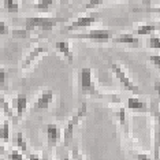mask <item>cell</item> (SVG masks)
<instances>
[{"instance_id":"cell-5","label":"cell","mask_w":160,"mask_h":160,"mask_svg":"<svg viewBox=\"0 0 160 160\" xmlns=\"http://www.w3.org/2000/svg\"><path fill=\"white\" fill-rule=\"evenodd\" d=\"M108 64H110V68H111L112 74H114L115 77L118 78V81L121 82V85H122L126 90L132 92L133 94H142V92L138 89V86L134 85V82L129 78L127 72L123 70V67L121 66V64L116 63V62H108Z\"/></svg>"},{"instance_id":"cell-29","label":"cell","mask_w":160,"mask_h":160,"mask_svg":"<svg viewBox=\"0 0 160 160\" xmlns=\"http://www.w3.org/2000/svg\"><path fill=\"white\" fill-rule=\"evenodd\" d=\"M7 82V71L3 67H0V86H4Z\"/></svg>"},{"instance_id":"cell-22","label":"cell","mask_w":160,"mask_h":160,"mask_svg":"<svg viewBox=\"0 0 160 160\" xmlns=\"http://www.w3.org/2000/svg\"><path fill=\"white\" fill-rule=\"evenodd\" d=\"M147 47L151 49L160 51V36H158V34L149 36L148 40H147Z\"/></svg>"},{"instance_id":"cell-1","label":"cell","mask_w":160,"mask_h":160,"mask_svg":"<svg viewBox=\"0 0 160 160\" xmlns=\"http://www.w3.org/2000/svg\"><path fill=\"white\" fill-rule=\"evenodd\" d=\"M66 18H56V17H29L25 18V29L23 30H14L12 36L19 38H28L34 30L40 29V37H44L49 33L56 25L66 22Z\"/></svg>"},{"instance_id":"cell-21","label":"cell","mask_w":160,"mask_h":160,"mask_svg":"<svg viewBox=\"0 0 160 160\" xmlns=\"http://www.w3.org/2000/svg\"><path fill=\"white\" fill-rule=\"evenodd\" d=\"M3 7L7 12L15 14L19 11V2H15V0H4L3 2Z\"/></svg>"},{"instance_id":"cell-31","label":"cell","mask_w":160,"mask_h":160,"mask_svg":"<svg viewBox=\"0 0 160 160\" xmlns=\"http://www.w3.org/2000/svg\"><path fill=\"white\" fill-rule=\"evenodd\" d=\"M28 160H41V159H40V156L37 153H30L28 156Z\"/></svg>"},{"instance_id":"cell-14","label":"cell","mask_w":160,"mask_h":160,"mask_svg":"<svg viewBox=\"0 0 160 160\" xmlns=\"http://www.w3.org/2000/svg\"><path fill=\"white\" fill-rule=\"evenodd\" d=\"M127 110H132V111H136V112H149V107L148 104L145 103L142 99H138V97H129L126 100V107Z\"/></svg>"},{"instance_id":"cell-2","label":"cell","mask_w":160,"mask_h":160,"mask_svg":"<svg viewBox=\"0 0 160 160\" xmlns=\"http://www.w3.org/2000/svg\"><path fill=\"white\" fill-rule=\"evenodd\" d=\"M78 85H79V92H81L83 96H90V97H94V99H101V100H105L107 103L118 104V105L122 103L121 94H118V93H101L100 90H97V88L94 86V82H93L92 68H89V67H83L79 70Z\"/></svg>"},{"instance_id":"cell-17","label":"cell","mask_w":160,"mask_h":160,"mask_svg":"<svg viewBox=\"0 0 160 160\" xmlns=\"http://www.w3.org/2000/svg\"><path fill=\"white\" fill-rule=\"evenodd\" d=\"M55 48L58 52H60L62 55H63L64 58H66V60L67 62H71L74 60V55H72V52H71V48H70V42L68 41H56L55 42Z\"/></svg>"},{"instance_id":"cell-3","label":"cell","mask_w":160,"mask_h":160,"mask_svg":"<svg viewBox=\"0 0 160 160\" xmlns=\"http://www.w3.org/2000/svg\"><path fill=\"white\" fill-rule=\"evenodd\" d=\"M86 112H88V107H86V103H83L78 107V110L75 111V114L68 119V122L66 123V127L63 130V145L64 147H68L72 140V136H74V130L77 129V126L81 123V121L86 116Z\"/></svg>"},{"instance_id":"cell-20","label":"cell","mask_w":160,"mask_h":160,"mask_svg":"<svg viewBox=\"0 0 160 160\" xmlns=\"http://www.w3.org/2000/svg\"><path fill=\"white\" fill-rule=\"evenodd\" d=\"M0 141L2 142H8L10 141V121L4 119L0 123Z\"/></svg>"},{"instance_id":"cell-26","label":"cell","mask_w":160,"mask_h":160,"mask_svg":"<svg viewBox=\"0 0 160 160\" xmlns=\"http://www.w3.org/2000/svg\"><path fill=\"white\" fill-rule=\"evenodd\" d=\"M148 60L151 62V63L160 71V55H156V53H155V55H151L148 58Z\"/></svg>"},{"instance_id":"cell-25","label":"cell","mask_w":160,"mask_h":160,"mask_svg":"<svg viewBox=\"0 0 160 160\" xmlns=\"http://www.w3.org/2000/svg\"><path fill=\"white\" fill-rule=\"evenodd\" d=\"M71 156H72V160H83V156L81 155V152H79V148L77 144L72 145L71 148Z\"/></svg>"},{"instance_id":"cell-13","label":"cell","mask_w":160,"mask_h":160,"mask_svg":"<svg viewBox=\"0 0 160 160\" xmlns=\"http://www.w3.org/2000/svg\"><path fill=\"white\" fill-rule=\"evenodd\" d=\"M12 110L15 111V116L17 119L19 121L21 118H22V115L25 114V111H26L28 108V97L25 96V94H18L15 99H12Z\"/></svg>"},{"instance_id":"cell-30","label":"cell","mask_w":160,"mask_h":160,"mask_svg":"<svg viewBox=\"0 0 160 160\" xmlns=\"http://www.w3.org/2000/svg\"><path fill=\"white\" fill-rule=\"evenodd\" d=\"M153 88H155L156 93H158V94H159V97H160V79H156V81H155Z\"/></svg>"},{"instance_id":"cell-16","label":"cell","mask_w":160,"mask_h":160,"mask_svg":"<svg viewBox=\"0 0 160 160\" xmlns=\"http://www.w3.org/2000/svg\"><path fill=\"white\" fill-rule=\"evenodd\" d=\"M0 108H2L3 114H4V116L8 119V121H11L12 123H18V119H17L15 114H14L12 107L10 105L8 101L4 99V96H3L2 93H0Z\"/></svg>"},{"instance_id":"cell-27","label":"cell","mask_w":160,"mask_h":160,"mask_svg":"<svg viewBox=\"0 0 160 160\" xmlns=\"http://www.w3.org/2000/svg\"><path fill=\"white\" fill-rule=\"evenodd\" d=\"M104 2H101V0H90V2H86L85 3V10H89V8H93V7L96 6H101Z\"/></svg>"},{"instance_id":"cell-12","label":"cell","mask_w":160,"mask_h":160,"mask_svg":"<svg viewBox=\"0 0 160 160\" xmlns=\"http://www.w3.org/2000/svg\"><path fill=\"white\" fill-rule=\"evenodd\" d=\"M112 42H118V44H127L134 48L141 47V40L140 37H136L133 33H122L119 36H114V38L111 40Z\"/></svg>"},{"instance_id":"cell-7","label":"cell","mask_w":160,"mask_h":160,"mask_svg":"<svg viewBox=\"0 0 160 160\" xmlns=\"http://www.w3.org/2000/svg\"><path fill=\"white\" fill-rule=\"evenodd\" d=\"M97 22H100V15L97 12L81 15V17L75 18L70 25H67V26H64L62 29V33H67V32L74 30V29H86V28L93 26V25Z\"/></svg>"},{"instance_id":"cell-35","label":"cell","mask_w":160,"mask_h":160,"mask_svg":"<svg viewBox=\"0 0 160 160\" xmlns=\"http://www.w3.org/2000/svg\"><path fill=\"white\" fill-rule=\"evenodd\" d=\"M62 160H70V158H68V156H64V158L62 159Z\"/></svg>"},{"instance_id":"cell-18","label":"cell","mask_w":160,"mask_h":160,"mask_svg":"<svg viewBox=\"0 0 160 160\" xmlns=\"http://www.w3.org/2000/svg\"><path fill=\"white\" fill-rule=\"evenodd\" d=\"M156 30V26L153 23H141L133 30V34L136 37H140V36H152L153 32Z\"/></svg>"},{"instance_id":"cell-4","label":"cell","mask_w":160,"mask_h":160,"mask_svg":"<svg viewBox=\"0 0 160 160\" xmlns=\"http://www.w3.org/2000/svg\"><path fill=\"white\" fill-rule=\"evenodd\" d=\"M71 38L78 40H89L93 42H108L114 38V33L110 29H90L88 33H72L70 34Z\"/></svg>"},{"instance_id":"cell-28","label":"cell","mask_w":160,"mask_h":160,"mask_svg":"<svg viewBox=\"0 0 160 160\" xmlns=\"http://www.w3.org/2000/svg\"><path fill=\"white\" fill-rule=\"evenodd\" d=\"M10 33V29H8V25L3 21H0V36H7Z\"/></svg>"},{"instance_id":"cell-11","label":"cell","mask_w":160,"mask_h":160,"mask_svg":"<svg viewBox=\"0 0 160 160\" xmlns=\"http://www.w3.org/2000/svg\"><path fill=\"white\" fill-rule=\"evenodd\" d=\"M53 101V92L51 89H44L41 93L38 94L37 100L33 104V110L38 111V110H47L51 105V103Z\"/></svg>"},{"instance_id":"cell-10","label":"cell","mask_w":160,"mask_h":160,"mask_svg":"<svg viewBox=\"0 0 160 160\" xmlns=\"http://www.w3.org/2000/svg\"><path fill=\"white\" fill-rule=\"evenodd\" d=\"M62 130L56 123H49L47 125V145L49 149H53L60 142Z\"/></svg>"},{"instance_id":"cell-15","label":"cell","mask_w":160,"mask_h":160,"mask_svg":"<svg viewBox=\"0 0 160 160\" xmlns=\"http://www.w3.org/2000/svg\"><path fill=\"white\" fill-rule=\"evenodd\" d=\"M12 142L14 145L18 148V151L21 152L23 156H29L30 152H29V148H28V142H26V138L21 132H18L14 134V138H12Z\"/></svg>"},{"instance_id":"cell-24","label":"cell","mask_w":160,"mask_h":160,"mask_svg":"<svg viewBox=\"0 0 160 160\" xmlns=\"http://www.w3.org/2000/svg\"><path fill=\"white\" fill-rule=\"evenodd\" d=\"M7 158H8V160H25V156L21 153L18 149H12Z\"/></svg>"},{"instance_id":"cell-19","label":"cell","mask_w":160,"mask_h":160,"mask_svg":"<svg viewBox=\"0 0 160 160\" xmlns=\"http://www.w3.org/2000/svg\"><path fill=\"white\" fill-rule=\"evenodd\" d=\"M55 4L53 0H38V2H34V10L38 14H47L51 11V7Z\"/></svg>"},{"instance_id":"cell-23","label":"cell","mask_w":160,"mask_h":160,"mask_svg":"<svg viewBox=\"0 0 160 160\" xmlns=\"http://www.w3.org/2000/svg\"><path fill=\"white\" fill-rule=\"evenodd\" d=\"M130 156H132L133 160H153L151 155L148 153H142L137 149V151H130Z\"/></svg>"},{"instance_id":"cell-8","label":"cell","mask_w":160,"mask_h":160,"mask_svg":"<svg viewBox=\"0 0 160 160\" xmlns=\"http://www.w3.org/2000/svg\"><path fill=\"white\" fill-rule=\"evenodd\" d=\"M116 119L119 122V126L122 129V134H123V138L126 140L127 145H129L130 151H137V144L134 142L132 134H130V127H129V121H127V114H126V108L125 107H121L118 111H116Z\"/></svg>"},{"instance_id":"cell-6","label":"cell","mask_w":160,"mask_h":160,"mask_svg":"<svg viewBox=\"0 0 160 160\" xmlns=\"http://www.w3.org/2000/svg\"><path fill=\"white\" fill-rule=\"evenodd\" d=\"M149 112L155 118V136H153V160H160V104L152 101Z\"/></svg>"},{"instance_id":"cell-33","label":"cell","mask_w":160,"mask_h":160,"mask_svg":"<svg viewBox=\"0 0 160 160\" xmlns=\"http://www.w3.org/2000/svg\"><path fill=\"white\" fill-rule=\"evenodd\" d=\"M6 153V148H4V145H3V142L0 141V156H3Z\"/></svg>"},{"instance_id":"cell-9","label":"cell","mask_w":160,"mask_h":160,"mask_svg":"<svg viewBox=\"0 0 160 160\" xmlns=\"http://www.w3.org/2000/svg\"><path fill=\"white\" fill-rule=\"evenodd\" d=\"M45 52H48V48H47L45 45H37V47H34V48L28 53V56L23 59L22 63H21V70H22V71L29 70L32 64H33L34 62L37 60L38 58L42 55V53H45Z\"/></svg>"},{"instance_id":"cell-34","label":"cell","mask_w":160,"mask_h":160,"mask_svg":"<svg viewBox=\"0 0 160 160\" xmlns=\"http://www.w3.org/2000/svg\"><path fill=\"white\" fill-rule=\"evenodd\" d=\"M41 160H51V159H49V158H48V156H47V155H44V158H42Z\"/></svg>"},{"instance_id":"cell-32","label":"cell","mask_w":160,"mask_h":160,"mask_svg":"<svg viewBox=\"0 0 160 160\" xmlns=\"http://www.w3.org/2000/svg\"><path fill=\"white\" fill-rule=\"evenodd\" d=\"M148 11L155 12V14H158V15H160V7H151V8H148Z\"/></svg>"}]
</instances>
